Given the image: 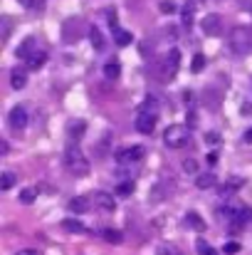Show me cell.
I'll use <instances>...</instances> for the list:
<instances>
[{"label":"cell","mask_w":252,"mask_h":255,"mask_svg":"<svg viewBox=\"0 0 252 255\" xmlns=\"http://www.w3.org/2000/svg\"><path fill=\"white\" fill-rule=\"evenodd\" d=\"M245 141H248V144H252V127L245 131Z\"/></svg>","instance_id":"37"},{"label":"cell","mask_w":252,"mask_h":255,"mask_svg":"<svg viewBox=\"0 0 252 255\" xmlns=\"http://www.w3.org/2000/svg\"><path fill=\"white\" fill-rule=\"evenodd\" d=\"M223 253H225V255H235V253H240V243H235V241L225 243V246H223Z\"/></svg>","instance_id":"29"},{"label":"cell","mask_w":252,"mask_h":255,"mask_svg":"<svg viewBox=\"0 0 252 255\" xmlns=\"http://www.w3.org/2000/svg\"><path fill=\"white\" fill-rule=\"evenodd\" d=\"M195 251H198L200 255H218V251H215L213 246H208L203 238H198V241H195Z\"/></svg>","instance_id":"23"},{"label":"cell","mask_w":252,"mask_h":255,"mask_svg":"<svg viewBox=\"0 0 252 255\" xmlns=\"http://www.w3.org/2000/svg\"><path fill=\"white\" fill-rule=\"evenodd\" d=\"M131 40H134V37H131V32H129V30H121V27H116V30H114V42H116L119 47L131 45Z\"/></svg>","instance_id":"16"},{"label":"cell","mask_w":252,"mask_h":255,"mask_svg":"<svg viewBox=\"0 0 252 255\" xmlns=\"http://www.w3.org/2000/svg\"><path fill=\"white\" fill-rule=\"evenodd\" d=\"M86 208H89V198L84 196H77L70 201V213H86Z\"/></svg>","instance_id":"15"},{"label":"cell","mask_w":252,"mask_h":255,"mask_svg":"<svg viewBox=\"0 0 252 255\" xmlns=\"http://www.w3.org/2000/svg\"><path fill=\"white\" fill-rule=\"evenodd\" d=\"M164 141H166V146H170V149L185 146V141H188V127H183V124H170L166 131H164Z\"/></svg>","instance_id":"3"},{"label":"cell","mask_w":252,"mask_h":255,"mask_svg":"<svg viewBox=\"0 0 252 255\" xmlns=\"http://www.w3.org/2000/svg\"><path fill=\"white\" fill-rule=\"evenodd\" d=\"M178 67H180V50H168L166 57H164V80L170 82L173 80V75L178 72Z\"/></svg>","instance_id":"4"},{"label":"cell","mask_w":252,"mask_h":255,"mask_svg":"<svg viewBox=\"0 0 252 255\" xmlns=\"http://www.w3.org/2000/svg\"><path fill=\"white\" fill-rule=\"evenodd\" d=\"M215 161H218V151H210L208 154V164H215Z\"/></svg>","instance_id":"34"},{"label":"cell","mask_w":252,"mask_h":255,"mask_svg":"<svg viewBox=\"0 0 252 255\" xmlns=\"http://www.w3.org/2000/svg\"><path fill=\"white\" fill-rule=\"evenodd\" d=\"M144 154H146L144 146H129V149H119L114 156H116L119 164H129V161H141Z\"/></svg>","instance_id":"6"},{"label":"cell","mask_w":252,"mask_h":255,"mask_svg":"<svg viewBox=\"0 0 252 255\" xmlns=\"http://www.w3.org/2000/svg\"><path fill=\"white\" fill-rule=\"evenodd\" d=\"M12 186H15V173H12V171H5L2 178H0V188H2V191H10Z\"/></svg>","instance_id":"24"},{"label":"cell","mask_w":252,"mask_h":255,"mask_svg":"<svg viewBox=\"0 0 252 255\" xmlns=\"http://www.w3.org/2000/svg\"><path fill=\"white\" fill-rule=\"evenodd\" d=\"M20 2H22L25 7H32V5H35V0H20Z\"/></svg>","instance_id":"38"},{"label":"cell","mask_w":252,"mask_h":255,"mask_svg":"<svg viewBox=\"0 0 252 255\" xmlns=\"http://www.w3.org/2000/svg\"><path fill=\"white\" fill-rule=\"evenodd\" d=\"M134 127H136V131L139 134H154V129H156V114L154 112H139L136 114V122H134Z\"/></svg>","instance_id":"5"},{"label":"cell","mask_w":252,"mask_h":255,"mask_svg":"<svg viewBox=\"0 0 252 255\" xmlns=\"http://www.w3.org/2000/svg\"><path fill=\"white\" fill-rule=\"evenodd\" d=\"M230 45L235 55H250L252 52V30L250 27H235L230 35Z\"/></svg>","instance_id":"2"},{"label":"cell","mask_w":252,"mask_h":255,"mask_svg":"<svg viewBox=\"0 0 252 255\" xmlns=\"http://www.w3.org/2000/svg\"><path fill=\"white\" fill-rule=\"evenodd\" d=\"M161 10H166V12H173V10H175V7H173V5H170V2H161Z\"/></svg>","instance_id":"35"},{"label":"cell","mask_w":252,"mask_h":255,"mask_svg":"<svg viewBox=\"0 0 252 255\" xmlns=\"http://www.w3.org/2000/svg\"><path fill=\"white\" fill-rule=\"evenodd\" d=\"M89 40H91L94 50H104V35H101L99 27H91V30H89Z\"/></svg>","instance_id":"19"},{"label":"cell","mask_w":252,"mask_h":255,"mask_svg":"<svg viewBox=\"0 0 252 255\" xmlns=\"http://www.w3.org/2000/svg\"><path fill=\"white\" fill-rule=\"evenodd\" d=\"M84 131H86V122H82V119H72V122L67 124V134H70V139H72V141L82 139Z\"/></svg>","instance_id":"11"},{"label":"cell","mask_w":252,"mask_h":255,"mask_svg":"<svg viewBox=\"0 0 252 255\" xmlns=\"http://www.w3.org/2000/svg\"><path fill=\"white\" fill-rule=\"evenodd\" d=\"M183 169L188 171V173H198V164H195V161H190V159H188V161H185V164H183Z\"/></svg>","instance_id":"31"},{"label":"cell","mask_w":252,"mask_h":255,"mask_svg":"<svg viewBox=\"0 0 252 255\" xmlns=\"http://www.w3.org/2000/svg\"><path fill=\"white\" fill-rule=\"evenodd\" d=\"M195 186L198 188H213V186H218V176L215 173H198L195 176Z\"/></svg>","instance_id":"12"},{"label":"cell","mask_w":252,"mask_h":255,"mask_svg":"<svg viewBox=\"0 0 252 255\" xmlns=\"http://www.w3.org/2000/svg\"><path fill=\"white\" fill-rule=\"evenodd\" d=\"M32 47H35V40H32V37H27V40L17 47V57L27 62V60H30V55H35V52H37V50H32Z\"/></svg>","instance_id":"13"},{"label":"cell","mask_w":252,"mask_h":255,"mask_svg":"<svg viewBox=\"0 0 252 255\" xmlns=\"http://www.w3.org/2000/svg\"><path fill=\"white\" fill-rule=\"evenodd\" d=\"M10 85H12V89H22L27 85V67H15L10 72Z\"/></svg>","instance_id":"10"},{"label":"cell","mask_w":252,"mask_h":255,"mask_svg":"<svg viewBox=\"0 0 252 255\" xmlns=\"http://www.w3.org/2000/svg\"><path fill=\"white\" fill-rule=\"evenodd\" d=\"M104 75H106V80H116V77L121 75L119 62H106V65H104Z\"/></svg>","instance_id":"20"},{"label":"cell","mask_w":252,"mask_h":255,"mask_svg":"<svg viewBox=\"0 0 252 255\" xmlns=\"http://www.w3.org/2000/svg\"><path fill=\"white\" fill-rule=\"evenodd\" d=\"M205 141H208V144H220V134H215V131H208V134H205Z\"/></svg>","instance_id":"30"},{"label":"cell","mask_w":252,"mask_h":255,"mask_svg":"<svg viewBox=\"0 0 252 255\" xmlns=\"http://www.w3.org/2000/svg\"><path fill=\"white\" fill-rule=\"evenodd\" d=\"M32 201H35V191H32V188H22V191H20V203L30 206Z\"/></svg>","instance_id":"27"},{"label":"cell","mask_w":252,"mask_h":255,"mask_svg":"<svg viewBox=\"0 0 252 255\" xmlns=\"http://www.w3.org/2000/svg\"><path fill=\"white\" fill-rule=\"evenodd\" d=\"M101 238H104L106 243H114V246H116V243H121V241H124V233H121V231H116V228H106V231L101 233Z\"/></svg>","instance_id":"18"},{"label":"cell","mask_w":252,"mask_h":255,"mask_svg":"<svg viewBox=\"0 0 252 255\" xmlns=\"http://www.w3.org/2000/svg\"><path fill=\"white\" fill-rule=\"evenodd\" d=\"M7 122H10V127H12L15 131H22V129L27 127V109H25V107H15V109L10 112Z\"/></svg>","instance_id":"7"},{"label":"cell","mask_w":252,"mask_h":255,"mask_svg":"<svg viewBox=\"0 0 252 255\" xmlns=\"http://www.w3.org/2000/svg\"><path fill=\"white\" fill-rule=\"evenodd\" d=\"M195 124H198V117H195V112H188V124H185V127H188V129H193Z\"/></svg>","instance_id":"32"},{"label":"cell","mask_w":252,"mask_h":255,"mask_svg":"<svg viewBox=\"0 0 252 255\" xmlns=\"http://www.w3.org/2000/svg\"><path fill=\"white\" fill-rule=\"evenodd\" d=\"M65 166H67V171H70L72 176H77V178L89 176V169H91L89 161H86V156L80 151V146H67V149H65Z\"/></svg>","instance_id":"1"},{"label":"cell","mask_w":252,"mask_h":255,"mask_svg":"<svg viewBox=\"0 0 252 255\" xmlns=\"http://www.w3.org/2000/svg\"><path fill=\"white\" fill-rule=\"evenodd\" d=\"M180 17H183V25L190 27V25H193V5H185V7L180 10Z\"/></svg>","instance_id":"25"},{"label":"cell","mask_w":252,"mask_h":255,"mask_svg":"<svg viewBox=\"0 0 252 255\" xmlns=\"http://www.w3.org/2000/svg\"><path fill=\"white\" fill-rule=\"evenodd\" d=\"M198 2H203V0H198Z\"/></svg>","instance_id":"39"},{"label":"cell","mask_w":252,"mask_h":255,"mask_svg":"<svg viewBox=\"0 0 252 255\" xmlns=\"http://www.w3.org/2000/svg\"><path fill=\"white\" fill-rule=\"evenodd\" d=\"M94 203H96V208L104 211V213H114V208H116L114 196L106 193V191H96V193H94Z\"/></svg>","instance_id":"8"},{"label":"cell","mask_w":252,"mask_h":255,"mask_svg":"<svg viewBox=\"0 0 252 255\" xmlns=\"http://www.w3.org/2000/svg\"><path fill=\"white\" fill-rule=\"evenodd\" d=\"M62 228L67 233H86V226H84L82 221H75V218H65L62 221Z\"/></svg>","instance_id":"14"},{"label":"cell","mask_w":252,"mask_h":255,"mask_svg":"<svg viewBox=\"0 0 252 255\" xmlns=\"http://www.w3.org/2000/svg\"><path fill=\"white\" fill-rule=\"evenodd\" d=\"M185 223L193 226L195 231H205V221L200 216H195V213H185Z\"/></svg>","instance_id":"21"},{"label":"cell","mask_w":252,"mask_h":255,"mask_svg":"<svg viewBox=\"0 0 252 255\" xmlns=\"http://www.w3.org/2000/svg\"><path fill=\"white\" fill-rule=\"evenodd\" d=\"M45 62H47V55H45L42 50H37L35 55H30V60H27V70H40Z\"/></svg>","instance_id":"17"},{"label":"cell","mask_w":252,"mask_h":255,"mask_svg":"<svg viewBox=\"0 0 252 255\" xmlns=\"http://www.w3.org/2000/svg\"><path fill=\"white\" fill-rule=\"evenodd\" d=\"M7 149H10L7 141H0V154H7Z\"/></svg>","instance_id":"36"},{"label":"cell","mask_w":252,"mask_h":255,"mask_svg":"<svg viewBox=\"0 0 252 255\" xmlns=\"http://www.w3.org/2000/svg\"><path fill=\"white\" fill-rule=\"evenodd\" d=\"M156 255H180V251H178L175 246H159Z\"/></svg>","instance_id":"28"},{"label":"cell","mask_w":252,"mask_h":255,"mask_svg":"<svg viewBox=\"0 0 252 255\" xmlns=\"http://www.w3.org/2000/svg\"><path fill=\"white\" fill-rule=\"evenodd\" d=\"M203 67H205V55L198 52V55L193 57V62H190V70H193V72H200Z\"/></svg>","instance_id":"26"},{"label":"cell","mask_w":252,"mask_h":255,"mask_svg":"<svg viewBox=\"0 0 252 255\" xmlns=\"http://www.w3.org/2000/svg\"><path fill=\"white\" fill-rule=\"evenodd\" d=\"M200 27H203V32H205V35H218V32H220V27H223V22H220V17H218V15H205V17H203V22H200Z\"/></svg>","instance_id":"9"},{"label":"cell","mask_w":252,"mask_h":255,"mask_svg":"<svg viewBox=\"0 0 252 255\" xmlns=\"http://www.w3.org/2000/svg\"><path fill=\"white\" fill-rule=\"evenodd\" d=\"M116 193H119L121 198L131 196V193H134V181H121V183H116Z\"/></svg>","instance_id":"22"},{"label":"cell","mask_w":252,"mask_h":255,"mask_svg":"<svg viewBox=\"0 0 252 255\" xmlns=\"http://www.w3.org/2000/svg\"><path fill=\"white\" fill-rule=\"evenodd\" d=\"M15 255H40L37 251H32V248H25V251H17Z\"/></svg>","instance_id":"33"}]
</instances>
